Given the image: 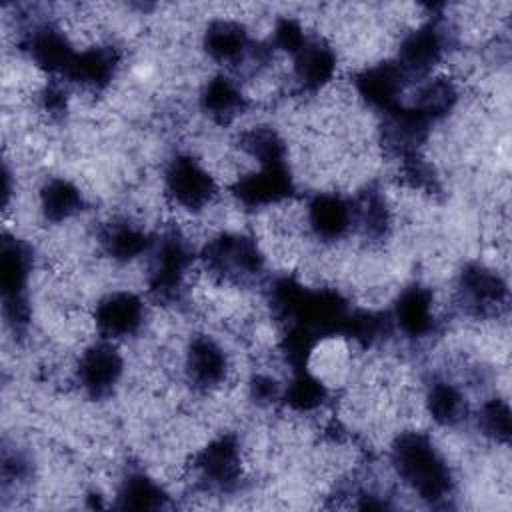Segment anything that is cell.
Returning <instances> with one entry per match:
<instances>
[{
    "label": "cell",
    "instance_id": "obj_1",
    "mask_svg": "<svg viewBox=\"0 0 512 512\" xmlns=\"http://www.w3.org/2000/svg\"><path fill=\"white\" fill-rule=\"evenodd\" d=\"M222 192L224 188L212 170L192 152H178L162 170L164 202L184 218L206 214Z\"/></svg>",
    "mask_w": 512,
    "mask_h": 512
},
{
    "label": "cell",
    "instance_id": "obj_2",
    "mask_svg": "<svg viewBox=\"0 0 512 512\" xmlns=\"http://www.w3.org/2000/svg\"><path fill=\"white\" fill-rule=\"evenodd\" d=\"M126 372L128 360L120 344L96 338L86 342L74 356L70 380L86 400L102 402L122 388Z\"/></svg>",
    "mask_w": 512,
    "mask_h": 512
},
{
    "label": "cell",
    "instance_id": "obj_3",
    "mask_svg": "<svg viewBox=\"0 0 512 512\" xmlns=\"http://www.w3.org/2000/svg\"><path fill=\"white\" fill-rule=\"evenodd\" d=\"M96 338L116 344L134 342L146 334L150 326V308L144 298L130 288H114L100 296L90 310Z\"/></svg>",
    "mask_w": 512,
    "mask_h": 512
},
{
    "label": "cell",
    "instance_id": "obj_4",
    "mask_svg": "<svg viewBox=\"0 0 512 512\" xmlns=\"http://www.w3.org/2000/svg\"><path fill=\"white\" fill-rule=\"evenodd\" d=\"M38 216L52 226H64L82 216L88 208L82 188L66 176H48L36 192Z\"/></svg>",
    "mask_w": 512,
    "mask_h": 512
}]
</instances>
